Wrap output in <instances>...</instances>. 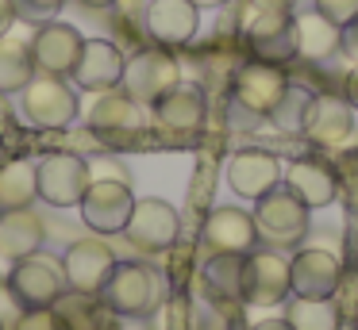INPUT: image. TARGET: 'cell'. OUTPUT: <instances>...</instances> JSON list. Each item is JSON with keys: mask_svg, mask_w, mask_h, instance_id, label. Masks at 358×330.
Returning a JSON list of instances; mask_svg holds the SVG:
<instances>
[{"mask_svg": "<svg viewBox=\"0 0 358 330\" xmlns=\"http://www.w3.org/2000/svg\"><path fill=\"white\" fill-rule=\"evenodd\" d=\"M308 211L312 207L281 181V184H273L266 196L255 200V211L250 215H255L258 238H262L270 250H289V246H296L308 234Z\"/></svg>", "mask_w": 358, "mask_h": 330, "instance_id": "1", "label": "cell"}, {"mask_svg": "<svg viewBox=\"0 0 358 330\" xmlns=\"http://www.w3.org/2000/svg\"><path fill=\"white\" fill-rule=\"evenodd\" d=\"M101 299L112 315H124V319H143L162 303V280L150 265L143 261H116L112 276L104 280Z\"/></svg>", "mask_w": 358, "mask_h": 330, "instance_id": "2", "label": "cell"}, {"mask_svg": "<svg viewBox=\"0 0 358 330\" xmlns=\"http://www.w3.org/2000/svg\"><path fill=\"white\" fill-rule=\"evenodd\" d=\"M181 84V61L173 58V50L166 46H139L131 58L124 61V81L120 89L135 100V104L150 107L155 100H162L170 89Z\"/></svg>", "mask_w": 358, "mask_h": 330, "instance_id": "3", "label": "cell"}, {"mask_svg": "<svg viewBox=\"0 0 358 330\" xmlns=\"http://www.w3.org/2000/svg\"><path fill=\"white\" fill-rule=\"evenodd\" d=\"M20 107H24L27 123L43 130H62L81 115L78 89L66 77H47V73H35L20 89Z\"/></svg>", "mask_w": 358, "mask_h": 330, "instance_id": "4", "label": "cell"}, {"mask_svg": "<svg viewBox=\"0 0 358 330\" xmlns=\"http://www.w3.org/2000/svg\"><path fill=\"white\" fill-rule=\"evenodd\" d=\"M8 296L20 303V311H39V307H55L58 296L66 292V276H62V261L50 257H31L12 261V273L4 280Z\"/></svg>", "mask_w": 358, "mask_h": 330, "instance_id": "5", "label": "cell"}, {"mask_svg": "<svg viewBox=\"0 0 358 330\" xmlns=\"http://www.w3.org/2000/svg\"><path fill=\"white\" fill-rule=\"evenodd\" d=\"M293 296L289 292V257L281 250H250L243 253V284L239 303L250 307H278Z\"/></svg>", "mask_w": 358, "mask_h": 330, "instance_id": "6", "label": "cell"}, {"mask_svg": "<svg viewBox=\"0 0 358 330\" xmlns=\"http://www.w3.org/2000/svg\"><path fill=\"white\" fill-rule=\"evenodd\" d=\"M81 219L93 234H124L127 219H131V181H112V177H93L81 196Z\"/></svg>", "mask_w": 358, "mask_h": 330, "instance_id": "7", "label": "cell"}, {"mask_svg": "<svg viewBox=\"0 0 358 330\" xmlns=\"http://www.w3.org/2000/svg\"><path fill=\"white\" fill-rule=\"evenodd\" d=\"M35 181H39V200L50 207H78L85 196L89 181V161L78 153H47L35 165Z\"/></svg>", "mask_w": 358, "mask_h": 330, "instance_id": "8", "label": "cell"}, {"mask_svg": "<svg viewBox=\"0 0 358 330\" xmlns=\"http://www.w3.org/2000/svg\"><path fill=\"white\" fill-rule=\"evenodd\" d=\"M112 269H116V253H112V246L104 242L101 234L78 238V242H70L62 253V276H66V288H73V292L101 296V288L112 276Z\"/></svg>", "mask_w": 358, "mask_h": 330, "instance_id": "9", "label": "cell"}, {"mask_svg": "<svg viewBox=\"0 0 358 330\" xmlns=\"http://www.w3.org/2000/svg\"><path fill=\"white\" fill-rule=\"evenodd\" d=\"M150 119L162 135L170 138H193L204 130L208 123V100H204L201 84H185L181 81L178 89H170L162 100L150 104Z\"/></svg>", "mask_w": 358, "mask_h": 330, "instance_id": "10", "label": "cell"}, {"mask_svg": "<svg viewBox=\"0 0 358 330\" xmlns=\"http://www.w3.org/2000/svg\"><path fill=\"white\" fill-rule=\"evenodd\" d=\"M201 27V8L193 0H147L143 8V35L155 46L181 50L196 38Z\"/></svg>", "mask_w": 358, "mask_h": 330, "instance_id": "11", "label": "cell"}, {"mask_svg": "<svg viewBox=\"0 0 358 330\" xmlns=\"http://www.w3.org/2000/svg\"><path fill=\"white\" fill-rule=\"evenodd\" d=\"M181 234V215L173 211V204H166V200H135L131 207V219H127L124 227V238L135 246V250L143 253H162L170 250L173 242H178Z\"/></svg>", "mask_w": 358, "mask_h": 330, "instance_id": "12", "label": "cell"}, {"mask_svg": "<svg viewBox=\"0 0 358 330\" xmlns=\"http://www.w3.org/2000/svg\"><path fill=\"white\" fill-rule=\"evenodd\" d=\"M85 46L81 31L66 20H50L43 27H35L31 35V61H35V73H47V77H70L73 66H78V54Z\"/></svg>", "mask_w": 358, "mask_h": 330, "instance_id": "13", "label": "cell"}, {"mask_svg": "<svg viewBox=\"0 0 358 330\" xmlns=\"http://www.w3.org/2000/svg\"><path fill=\"white\" fill-rule=\"evenodd\" d=\"M124 46L112 43V38H85L78 54V66H73L70 81L73 89L81 92H108V89H120L124 81Z\"/></svg>", "mask_w": 358, "mask_h": 330, "instance_id": "14", "label": "cell"}, {"mask_svg": "<svg viewBox=\"0 0 358 330\" xmlns=\"http://www.w3.org/2000/svg\"><path fill=\"white\" fill-rule=\"evenodd\" d=\"M301 135L320 150H335L355 135V107L343 100V92H312Z\"/></svg>", "mask_w": 358, "mask_h": 330, "instance_id": "15", "label": "cell"}, {"mask_svg": "<svg viewBox=\"0 0 358 330\" xmlns=\"http://www.w3.org/2000/svg\"><path fill=\"white\" fill-rule=\"evenodd\" d=\"M289 89V77L281 66H270V61H258V58H247L239 61L231 77V96L239 100L243 107H250L255 115H270V107L281 100V92Z\"/></svg>", "mask_w": 358, "mask_h": 330, "instance_id": "16", "label": "cell"}, {"mask_svg": "<svg viewBox=\"0 0 358 330\" xmlns=\"http://www.w3.org/2000/svg\"><path fill=\"white\" fill-rule=\"evenodd\" d=\"M343 288V261L331 250H296L289 257V292L308 299H331Z\"/></svg>", "mask_w": 358, "mask_h": 330, "instance_id": "17", "label": "cell"}, {"mask_svg": "<svg viewBox=\"0 0 358 330\" xmlns=\"http://www.w3.org/2000/svg\"><path fill=\"white\" fill-rule=\"evenodd\" d=\"M201 242L208 253H250L258 246L255 215L243 207H212L201 227Z\"/></svg>", "mask_w": 358, "mask_h": 330, "instance_id": "18", "label": "cell"}, {"mask_svg": "<svg viewBox=\"0 0 358 330\" xmlns=\"http://www.w3.org/2000/svg\"><path fill=\"white\" fill-rule=\"evenodd\" d=\"M89 130L104 138H124V135H139L147 127V115H143V104H135L124 89H108V92H96L93 107L85 112Z\"/></svg>", "mask_w": 358, "mask_h": 330, "instance_id": "19", "label": "cell"}, {"mask_svg": "<svg viewBox=\"0 0 358 330\" xmlns=\"http://www.w3.org/2000/svg\"><path fill=\"white\" fill-rule=\"evenodd\" d=\"M281 177H285L281 173V161L273 158L270 150H258V146L231 153V161H227V184H231V192L243 200L266 196L273 184H281Z\"/></svg>", "mask_w": 358, "mask_h": 330, "instance_id": "20", "label": "cell"}, {"mask_svg": "<svg viewBox=\"0 0 358 330\" xmlns=\"http://www.w3.org/2000/svg\"><path fill=\"white\" fill-rule=\"evenodd\" d=\"M281 181H285L308 207H327L339 196V169L324 158H296L293 165L285 169Z\"/></svg>", "mask_w": 358, "mask_h": 330, "instance_id": "21", "label": "cell"}, {"mask_svg": "<svg viewBox=\"0 0 358 330\" xmlns=\"http://www.w3.org/2000/svg\"><path fill=\"white\" fill-rule=\"evenodd\" d=\"M293 31H296V58L331 61L343 54V27H335L331 20H324L316 8L293 15Z\"/></svg>", "mask_w": 358, "mask_h": 330, "instance_id": "22", "label": "cell"}, {"mask_svg": "<svg viewBox=\"0 0 358 330\" xmlns=\"http://www.w3.org/2000/svg\"><path fill=\"white\" fill-rule=\"evenodd\" d=\"M43 238H47V223L31 207L0 211V257H8V261L31 257V253H39Z\"/></svg>", "mask_w": 358, "mask_h": 330, "instance_id": "23", "label": "cell"}, {"mask_svg": "<svg viewBox=\"0 0 358 330\" xmlns=\"http://www.w3.org/2000/svg\"><path fill=\"white\" fill-rule=\"evenodd\" d=\"M285 322L293 330H339L343 327V307L331 299H308V296H289L285 299Z\"/></svg>", "mask_w": 358, "mask_h": 330, "instance_id": "24", "label": "cell"}, {"mask_svg": "<svg viewBox=\"0 0 358 330\" xmlns=\"http://www.w3.org/2000/svg\"><path fill=\"white\" fill-rule=\"evenodd\" d=\"M204 292L224 303H239V284H243V253H212L204 261Z\"/></svg>", "mask_w": 358, "mask_h": 330, "instance_id": "25", "label": "cell"}, {"mask_svg": "<svg viewBox=\"0 0 358 330\" xmlns=\"http://www.w3.org/2000/svg\"><path fill=\"white\" fill-rule=\"evenodd\" d=\"M39 200V181H35L31 161H8L0 165V211L31 207Z\"/></svg>", "mask_w": 358, "mask_h": 330, "instance_id": "26", "label": "cell"}, {"mask_svg": "<svg viewBox=\"0 0 358 330\" xmlns=\"http://www.w3.org/2000/svg\"><path fill=\"white\" fill-rule=\"evenodd\" d=\"M55 311H58V319L66 322V330H104V315H112L101 296L73 292V288L58 296Z\"/></svg>", "mask_w": 358, "mask_h": 330, "instance_id": "27", "label": "cell"}, {"mask_svg": "<svg viewBox=\"0 0 358 330\" xmlns=\"http://www.w3.org/2000/svg\"><path fill=\"white\" fill-rule=\"evenodd\" d=\"M31 77H35L31 43L4 35L0 38V92H4V96H8V92H20Z\"/></svg>", "mask_w": 358, "mask_h": 330, "instance_id": "28", "label": "cell"}, {"mask_svg": "<svg viewBox=\"0 0 358 330\" xmlns=\"http://www.w3.org/2000/svg\"><path fill=\"white\" fill-rule=\"evenodd\" d=\"M308 104H312V92L304 89V84L289 81V89L281 92V100L270 107L266 119H270L281 135H301V130H304V115H308Z\"/></svg>", "mask_w": 358, "mask_h": 330, "instance_id": "29", "label": "cell"}, {"mask_svg": "<svg viewBox=\"0 0 358 330\" xmlns=\"http://www.w3.org/2000/svg\"><path fill=\"white\" fill-rule=\"evenodd\" d=\"M239 327V311L235 303H224V299H193L189 303V330H235Z\"/></svg>", "mask_w": 358, "mask_h": 330, "instance_id": "30", "label": "cell"}, {"mask_svg": "<svg viewBox=\"0 0 358 330\" xmlns=\"http://www.w3.org/2000/svg\"><path fill=\"white\" fill-rule=\"evenodd\" d=\"M62 4H66V0H12L16 15H20L24 23H31V27H43V23L58 20Z\"/></svg>", "mask_w": 358, "mask_h": 330, "instance_id": "31", "label": "cell"}, {"mask_svg": "<svg viewBox=\"0 0 358 330\" xmlns=\"http://www.w3.org/2000/svg\"><path fill=\"white\" fill-rule=\"evenodd\" d=\"M189 303H193V299L189 296H170L162 303V330H189Z\"/></svg>", "mask_w": 358, "mask_h": 330, "instance_id": "32", "label": "cell"}, {"mask_svg": "<svg viewBox=\"0 0 358 330\" xmlns=\"http://www.w3.org/2000/svg\"><path fill=\"white\" fill-rule=\"evenodd\" d=\"M316 12L335 27H347L350 20H358V0H316Z\"/></svg>", "mask_w": 358, "mask_h": 330, "instance_id": "33", "label": "cell"}, {"mask_svg": "<svg viewBox=\"0 0 358 330\" xmlns=\"http://www.w3.org/2000/svg\"><path fill=\"white\" fill-rule=\"evenodd\" d=\"M16 330H66V322L58 319L55 307H39V311H24V315H20Z\"/></svg>", "mask_w": 358, "mask_h": 330, "instance_id": "34", "label": "cell"}, {"mask_svg": "<svg viewBox=\"0 0 358 330\" xmlns=\"http://www.w3.org/2000/svg\"><path fill=\"white\" fill-rule=\"evenodd\" d=\"M343 100L358 112V61H350V66L343 69Z\"/></svg>", "mask_w": 358, "mask_h": 330, "instance_id": "35", "label": "cell"}, {"mask_svg": "<svg viewBox=\"0 0 358 330\" xmlns=\"http://www.w3.org/2000/svg\"><path fill=\"white\" fill-rule=\"evenodd\" d=\"M343 54H347L350 61H358V20H350L347 27H343Z\"/></svg>", "mask_w": 358, "mask_h": 330, "instance_id": "36", "label": "cell"}, {"mask_svg": "<svg viewBox=\"0 0 358 330\" xmlns=\"http://www.w3.org/2000/svg\"><path fill=\"white\" fill-rule=\"evenodd\" d=\"M16 23H20V15H16V8H12V0H0V38L8 35Z\"/></svg>", "mask_w": 358, "mask_h": 330, "instance_id": "37", "label": "cell"}, {"mask_svg": "<svg viewBox=\"0 0 358 330\" xmlns=\"http://www.w3.org/2000/svg\"><path fill=\"white\" fill-rule=\"evenodd\" d=\"M250 330H293V327H289L285 319H262V322H255Z\"/></svg>", "mask_w": 358, "mask_h": 330, "instance_id": "38", "label": "cell"}, {"mask_svg": "<svg viewBox=\"0 0 358 330\" xmlns=\"http://www.w3.org/2000/svg\"><path fill=\"white\" fill-rule=\"evenodd\" d=\"M78 4H85V8H116L120 0H78Z\"/></svg>", "mask_w": 358, "mask_h": 330, "instance_id": "39", "label": "cell"}, {"mask_svg": "<svg viewBox=\"0 0 358 330\" xmlns=\"http://www.w3.org/2000/svg\"><path fill=\"white\" fill-rule=\"evenodd\" d=\"M193 4H196V8H201V12H204V8H224L227 0H193Z\"/></svg>", "mask_w": 358, "mask_h": 330, "instance_id": "40", "label": "cell"}, {"mask_svg": "<svg viewBox=\"0 0 358 330\" xmlns=\"http://www.w3.org/2000/svg\"><path fill=\"white\" fill-rule=\"evenodd\" d=\"M0 292H4V273H0Z\"/></svg>", "mask_w": 358, "mask_h": 330, "instance_id": "41", "label": "cell"}, {"mask_svg": "<svg viewBox=\"0 0 358 330\" xmlns=\"http://www.w3.org/2000/svg\"><path fill=\"white\" fill-rule=\"evenodd\" d=\"M0 330H4V319H0Z\"/></svg>", "mask_w": 358, "mask_h": 330, "instance_id": "42", "label": "cell"}]
</instances>
